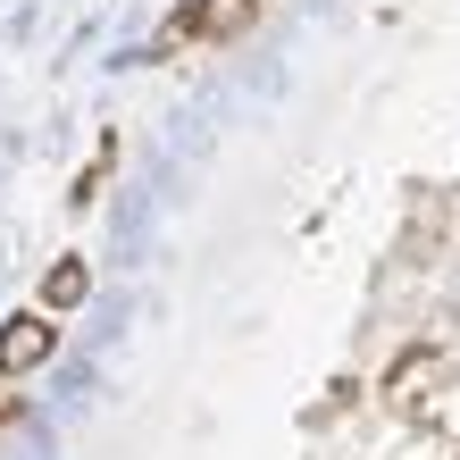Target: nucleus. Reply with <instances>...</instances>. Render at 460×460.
Masks as SVG:
<instances>
[{"mask_svg":"<svg viewBox=\"0 0 460 460\" xmlns=\"http://www.w3.org/2000/svg\"><path fill=\"white\" fill-rule=\"evenodd\" d=\"M50 343H59V327H50V318H9V327H0V376L50 360Z\"/></svg>","mask_w":460,"mask_h":460,"instance_id":"obj_1","label":"nucleus"},{"mask_svg":"<svg viewBox=\"0 0 460 460\" xmlns=\"http://www.w3.org/2000/svg\"><path fill=\"white\" fill-rule=\"evenodd\" d=\"M84 285H93V268H84V260H59V268L42 277V302L67 310V302H84Z\"/></svg>","mask_w":460,"mask_h":460,"instance_id":"obj_2","label":"nucleus"},{"mask_svg":"<svg viewBox=\"0 0 460 460\" xmlns=\"http://www.w3.org/2000/svg\"><path fill=\"white\" fill-rule=\"evenodd\" d=\"M252 17V0H193V17H184V34H226V25Z\"/></svg>","mask_w":460,"mask_h":460,"instance_id":"obj_3","label":"nucleus"}]
</instances>
